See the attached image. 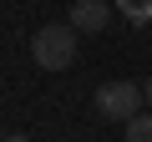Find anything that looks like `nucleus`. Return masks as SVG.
Returning <instances> with one entry per match:
<instances>
[{
  "label": "nucleus",
  "mask_w": 152,
  "mask_h": 142,
  "mask_svg": "<svg viewBox=\"0 0 152 142\" xmlns=\"http://www.w3.org/2000/svg\"><path fill=\"white\" fill-rule=\"evenodd\" d=\"M76 51H81V31L71 20H51L31 36V61L41 71H71L76 66Z\"/></svg>",
  "instance_id": "f257e3e1"
},
{
  "label": "nucleus",
  "mask_w": 152,
  "mask_h": 142,
  "mask_svg": "<svg viewBox=\"0 0 152 142\" xmlns=\"http://www.w3.org/2000/svg\"><path fill=\"white\" fill-rule=\"evenodd\" d=\"M96 112L107 122H122L127 127L137 112H147V97H142L137 81H107V86H96Z\"/></svg>",
  "instance_id": "f03ea898"
},
{
  "label": "nucleus",
  "mask_w": 152,
  "mask_h": 142,
  "mask_svg": "<svg viewBox=\"0 0 152 142\" xmlns=\"http://www.w3.org/2000/svg\"><path fill=\"white\" fill-rule=\"evenodd\" d=\"M71 26L81 36H102L112 26V5H107V0H76V5H71Z\"/></svg>",
  "instance_id": "7ed1b4c3"
},
{
  "label": "nucleus",
  "mask_w": 152,
  "mask_h": 142,
  "mask_svg": "<svg viewBox=\"0 0 152 142\" xmlns=\"http://www.w3.org/2000/svg\"><path fill=\"white\" fill-rule=\"evenodd\" d=\"M127 142H152V107L137 112V117L127 122Z\"/></svg>",
  "instance_id": "20e7f679"
},
{
  "label": "nucleus",
  "mask_w": 152,
  "mask_h": 142,
  "mask_svg": "<svg viewBox=\"0 0 152 142\" xmlns=\"http://www.w3.org/2000/svg\"><path fill=\"white\" fill-rule=\"evenodd\" d=\"M117 15H127V20H152V0H117Z\"/></svg>",
  "instance_id": "39448f33"
},
{
  "label": "nucleus",
  "mask_w": 152,
  "mask_h": 142,
  "mask_svg": "<svg viewBox=\"0 0 152 142\" xmlns=\"http://www.w3.org/2000/svg\"><path fill=\"white\" fill-rule=\"evenodd\" d=\"M142 97H147V107H152V76H147V81H142Z\"/></svg>",
  "instance_id": "423d86ee"
},
{
  "label": "nucleus",
  "mask_w": 152,
  "mask_h": 142,
  "mask_svg": "<svg viewBox=\"0 0 152 142\" xmlns=\"http://www.w3.org/2000/svg\"><path fill=\"white\" fill-rule=\"evenodd\" d=\"M5 142H31V137H26V132H10V137H5Z\"/></svg>",
  "instance_id": "0eeeda50"
}]
</instances>
